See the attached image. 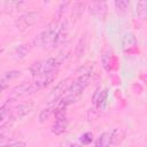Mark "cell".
I'll use <instances>...</instances> for the list:
<instances>
[{
  "instance_id": "obj_1",
  "label": "cell",
  "mask_w": 147,
  "mask_h": 147,
  "mask_svg": "<svg viewBox=\"0 0 147 147\" xmlns=\"http://www.w3.org/2000/svg\"><path fill=\"white\" fill-rule=\"evenodd\" d=\"M61 24V18L54 17L48 25L34 38L33 44L38 47L47 48V47H56L57 46V34H59V29Z\"/></svg>"
},
{
  "instance_id": "obj_2",
  "label": "cell",
  "mask_w": 147,
  "mask_h": 147,
  "mask_svg": "<svg viewBox=\"0 0 147 147\" xmlns=\"http://www.w3.org/2000/svg\"><path fill=\"white\" fill-rule=\"evenodd\" d=\"M74 78L72 77H67L62 80H60L54 87L53 90L49 92L48 96H47V103L49 106H53L54 103H57L70 90V87L74 84Z\"/></svg>"
},
{
  "instance_id": "obj_3",
  "label": "cell",
  "mask_w": 147,
  "mask_h": 147,
  "mask_svg": "<svg viewBox=\"0 0 147 147\" xmlns=\"http://www.w3.org/2000/svg\"><path fill=\"white\" fill-rule=\"evenodd\" d=\"M59 63L60 62H59V60L56 57L42 59V60L33 62L29 67V71L33 77H36V76H39V75H44V74L51 72L53 70H57Z\"/></svg>"
},
{
  "instance_id": "obj_4",
  "label": "cell",
  "mask_w": 147,
  "mask_h": 147,
  "mask_svg": "<svg viewBox=\"0 0 147 147\" xmlns=\"http://www.w3.org/2000/svg\"><path fill=\"white\" fill-rule=\"evenodd\" d=\"M57 76V70H53L51 72H47V74H44V75H39V76H36L33 78L32 82H30V91H31V94L47 87Z\"/></svg>"
},
{
  "instance_id": "obj_5",
  "label": "cell",
  "mask_w": 147,
  "mask_h": 147,
  "mask_svg": "<svg viewBox=\"0 0 147 147\" xmlns=\"http://www.w3.org/2000/svg\"><path fill=\"white\" fill-rule=\"evenodd\" d=\"M39 18H40V14L38 11H26L21 16H18V18H16L15 26L18 31L24 32L25 30L34 25L39 21Z\"/></svg>"
},
{
  "instance_id": "obj_6",
  "label": "cell",
  "mask_w": 147,
  "mask_h": 147,
  "mask_svg": "<svg viewBox=\"0 0 147 147\" xmlns=\"http://www.w3.org/2000/svg\"><path fill=\"white\" fill-rule=\"evenodd\" d=\"M107 98H108V90L107 88L101 90L99 87L94 91V93L92 95V102H93V109L98 114H100L105 109Z\"/></svg>"
},
{
  "instance_id": "obj_7",
  "label": "cell",
  "mask_w": 147,
  "mask_h": 147,
  "mask_svg": "<svg viewBox=\"0 0 147 147\" xmlns=\"http://www.w3.org/2000/svg\"><path fill=\"white\" fill-rule=\"evenodd\" d=\"M32 108H33V102H31V101L20 103L18 106H16L15 108H13L10 110L11 119H21V118H23L25 115H28L32 110Z\"/></svg>"
},
{
  "instance_id": "obj_8",
  "label": "cell",
  "mask_w": 147,
  "mask_h": 147,
  "mask_svg": "<svg viewBox=\"0 0 147 147\" xmlns=\"http://www.w3.org/2000/svg\"><path fill=\"white\" fill-rule=\"evenodd\" d=\"M122 45H123V51L125 53H133L136 52L137 49V46H138V41H137V38L133 33L131 32H127L124 34L123 39H122Z\"/></svg>"
},
{
  "instance_id": "obj_9",
  "label": "cell",
  "mask_w": 147,
  "mask_h": 147,
  "mask_svg": "<svg viewBox=\"0 0 147 147\" xmlns=\"http://www.w3.org/2000/svg\"><path fill=\"white\" fill-rule=\"evenodd\" d=\"M68 125H69V121L67 118V115L57 116V117H55V122L52 125V132L56 136H61L62 133H64L67 131Z\"/></svg>"
},
{
  "instance_id": "obj_10",
  "label": "cell",
  "mask_w": 147,
  "mask_h": 147,
  "mask_svg": "<svg viewBox=\"0 0 147 147\" xmlns=\"http://www.w3.org/2000/svg\"><path fill=\"white\" fill-rule=\"evenodd\" d=\"M30 94H31V91H30V82H23L22 84L15 86L11 90L10 100L18 99V98H22V96H26V95H30Z\"/></svg>"
},
{
  "instance_id": "obj_11",
  "label": "cell",
  "mask_w": 147,
  "mask_h": 147,
  "mask_svg": "<svg viewBox=\"0 0 147 147\" xmlns=\"http://www.w3.org/2000/svg\"><path fill=\"white\" fill-rule=\"evenodd\" d=\"M91 13L96 16L100 20H105L106 14H107V3L103 1H96L92 2L91 5Z\"/></svg>"
},
{
  "instance_id": "obj_12",
  "label": "cell",
  "mask_w": 147,
  "mask_h": 147,
  "mask_svg": "<svg viewBox=\"0 0 147 147\" xmlns=\"http://www.w3.org/2000/svg\"><path fill=\"white\" fill-rule=\"evenodd\" d=\"M111 146V137L110 132H102L95 140L94 147H110Z\"/></svg>"
},
{
  "instance_id": "obj_13",
  "label": "cell",
  "mask_w": 147,
  "mask_h": 147,
  "mask_svg": "<svg viewBox=\"0 0 147 147\" xmlns=\"http://www.w3.org/2000/svg\"><path fill=\"white\" fill-rule=\"evenodd\" d=\"M30 51H31V46L29 44H22V45L17 46L15 48V51H14V59L22 60V59H24L29 54Z\"/></svg>"
},
{
  "instance_id": "obj_14",
  "label": "cell",
  "mask_w": 147,
  "mask_h": 147,
  "mask_svg": "<svg viewBox=\"0 0 147 147\" xmlns=\"http://www.w3.org/2000/svg\"><path fill=\"white\" fill-rule=\"evenodd\" d=\"M101 63L102 67L106 71L111 70V64H113V53L109 49H105L101 55Z\"/></svg>"
},
{
  "instance_id": "obj_15",
  "label": "cell",
  "mask_w": 147,
  "mask_h": 147,
  "mask_svg": "<svg viewBox=\"0 0 147 147\" xmlns=\"http://www.w3.org/2000/svg\"><path fill=\"white\" fill-rule=\"evenodd\" d=\"M110 137H111V145H118L125 138V130L116 127L115 130H113V132H110Z\"/></svg>"
},
{
  "instance_id": "obj_16",
  "label": "cell",
  "mask_w": 147,
  "mask_h": 147,
  "mask_svg": "<svg viewBox=\"0 0 147 147\" xmlns=\"http://www.w3.org/2000/svg\"><path fill=\"white\" fill-rule=\"evenodd\" d=\"M85 47H86V34L82 36L79 38V40L77 41L76 44V47H75V55L77 59H80L82 55L84 54L85 52Z\"/></svg>"
},
{
  "instance_id": "obj_17",
  "label": "cell",
  "mask_w": 147,
  "mask_h": 147,
  "mask_svg": "<svg viewBox=\"0 0 147 147\" xmlns=\"http://www.w3.org/2000/svg\"><path fill=\"white\" fill-rule=\"evenodd\" d=\"M94 62H86L83 65H80L77 70L76 74L77 76H83V75H92V70L94 68Z\"/></svg>"
},
{
  "instance_id": "obj_18",
  "label": "cell",
  "mask_w": 147,
  "mask_h": 147,
  "mask_svg": "<svg viewBox=\"0 0 147 147\" xmlns=\"http://www.w3.org/2000/svg\"><path fill=\"white\" fill-rule=\"evenodd\" d=\"M84 9H85V2H76V3L74 5L72 13H71L72 20H78V18H80V16H82L83 13H84Z\"/></svg>"
},
{
  "instance_id": "obj_19",
  "label": "cell",
  "mask_w": 147,
  "mask_h": 147,
  "mask_svg": "<svg viewBox=\"0 0 147 147\" xmlns=\"http://www.w3.org/2000/svg\"><path fill=\"white\" fill-rule=\"evenodd\" d=\"M53 110H54V107H53V106H48V107L41 109L40 113H39V116H38V121H39V123H44V122H46V121L51 117V115L53 114Z\"/></svg>"
},
{
  "instance_id": "obj_20",
  "label": "cell",
  "mask_w": 147,
  "mask_h": 147,
  "mask_svg": "<svg viewBox=\"0 0 147 147\" xmlns=\"http://www.w3.org/2000/svg\"><path fill=\"white\" fill-rule=\"evenodd\" d=\"M21 76V71L20 70H10V71H6L1 75L0 77V83H6L8 80H11V79H15L17 77Z\"/></svg>"
},
{
  "instance_id": "obj_21",
  "label": "cell",
  "mask_w": 147,
  "mask_h": 147,
  "mask_svg": "<svg viewBox=\"0 0 147 147\" xmlns=\"http://www.w3.org/2000/svg\"><path fill=\"white\" fill-rule=\"evenodd\" d=\"M11 119V114H10V109L7 108V105L2 106L0 108V125H3L8 119Z\"/></svg>"
},
{
  "instance_id": "obj_22",
  "label": "cell",
  "mask_w": 147,
  "mask_h": 147,
  "mask_svg": "<svg viewBox=\"0 0 147 147\" xmlns=\"http://www.w3.org/2000/svg\"><path fill=\"white\" fill-rule=\"evenodd\" d=\"M137 14L141 20L146 18V15H147V1H139L137 3Z\"/></svg>"
},
{
  "instance_id": "obj_23",
  "label": "cell",
  "mask_w": 147,
  "mask_h": 147,
  "mask_svg": "<svg viewBox=\"0 0 147 147\" xmlns=\"http://www.w3.org/2000/svg\"><path fill=\"white\" fill-rule=\"evenodd\" d=\"M114 5H115V7L118 11H125L127 9L130 2L127 0H117V1L114 2Z\"/></svg>"
},
{
  "instance_id": "obj_24",
  "label": "cell",
  "mask_w": 147,
  "mask_h": 147,
  "mask_svg": "<svg viewBox=\"0 0 147 147\" xmlns=\"http://www.w3.org/2000/svg\"><path fill=\"white\" fill-rule=\"evenodd\" d=\"M79 141L83 145H90L93 141V134L91 132H85L79 137Z\"/></svg>"
},
{
  "instance_id": "obj_25",
  "label": "cell",
  "mask_w": 147,
  "mask_h": 147,
  "mask_svg": "<svg viewBox=\"0 0 147 147\" xmlns=\"http://www.w3.org/2000/svg\"><path fill=\"white\" fill-rule=\"evenodd\" d=\"M2 147H26L25 142L24 141H21V140H17V141H11L7 145H3Z\"/></svg>"
},
{
  "instance_id": "obj_26",
  "label": "cell",
  "mask_w": 147,
  "mask_h": 147,
  "mask_svg": "<svg viewBox=\"0 0 147 147\" xmlns=\"http://www.w3.org/2000/svg\"><path fill=\"white\" fill-rule=\"evenodd\" d=\"M7 88V84L6 83H0V95L2 94V92Z\"/></svg>"
},
{
  "instance_id": "obj_27",
  "label": "cell",
  "mask_w": 147,
  "mask_h": 147,
  "mask_svg": "<svg viewBox=\"0 0 147 147\" xmlns=\"http://www.w3.org/2000/svg\"><path fill=\"white\" fill-rule=\"evenodd\" d=\"M70 147H82V146H80V145H78V144H72Z\"/></svg>"
},
{
  "instance_id": "obj_28",
  "label": "cell",
  "mask_w": 147,
  "mask_h": 147,
  "mask_svg": "<svg viewBox=\"0 0 147 147\" xmlns=\"http://www.w3.org/2000/svg\"><path fill=\"white\" fill-rule=\"evenodd\" d=\"M2 51H3V49H2V48H0V54L2 53Z\"/></svg>"
}]
</instances>
